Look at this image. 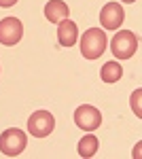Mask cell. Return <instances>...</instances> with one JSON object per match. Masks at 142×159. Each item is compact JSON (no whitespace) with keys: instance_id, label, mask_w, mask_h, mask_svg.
Masks as SVG:
<instances>
[{"instance_id":"cell-1","label":"cell","mask_w":142,"mask_h":159,"mask_svg":"<svg viewBox=\"0 0 142 159\" xmlns=\"http://www.w3.org/2000/svg\"><path fill=\"white\" fill-rule=\"evenodd\" d=\"M106 34L100 28H89L87 32H83L81 38V53L85 60H98L104 51H106Z\"/></svg>"},{"instance_id":"cell-8","label":"cell","mask_w":142,"mask_h":159,"mask_svg":"<svg viewBox=\"0 0 142 159\" xmlns=\"http://www.w3.org/2000/svg\"><path fill=\"white\" fill-rule=\"evenodd\" d=\"M79 40V28L72 19H64L57 24V43L62 47H72Z\"/></svg>"},{"instance_id":"cell-2","label":"cell","mask_w":142,"mask_h":159,"mask_svg":"<svg viewBox=\"0 0 142 159\" xmlns=\"http://www.w3.org/2000/svg\"><path fill=\"white\" fill-rule=\"evenodd\" d=\"M110 49H112L117 60H130L138 51V36L134 32H130V30H121V32H117L112 36Z\"/></svg>"},{"instance_id":"cell-7","label":"cell","mask_w":142,"mask_h":159,"mask_svg":"<svg viewBox=\"0 0 142 159\" xmlns=\"http://www.w3.org/2000/svg\"><path fill=\"white\" fill-rule=\"evenodd\" d=\"M123 19H125V13H123V7L119 2H108L100 11V21H102L104 30H117L123 24Z\"/></svg>"},{"instance_id":"cell-10","label":"cell","mask_w":142,"mask_h":159,"mask_svg":"<svg viewBox=\"0 0 142 159\" xmlns=\"http://www.w3.org/2000/svg\"><path fill=\"white\" fill-rule=\"evenodd\" d=\"M98 147H100L98 136L87 134V136H83L81 142H79V155H81V157H94L95 153H98Z\"/></svg>"},{"instance_id":"cell-5","label":"cell","mask_w":142,"mask_h":159,"mask_svg":"<svg viewBox=\"0 0 142 159\" xmlns=\"http://www.w3.org/2000/svg\"><path fill=\"white\" fill-rule=\"evenodd\" d=\"M74 123L85 132H94L102 123V112L91 104H83V106H79L74 110Z\"/></svg>"},{"instance_id":"cell-12","label":"cell","mask_w":142,"mask_h":159,"mask_svg":"<svg viewBox=\"0 0 142 159\" xmlns=\"http://www.w3.org/2000/svg\"><path fill=\"white\" fill-rule=\"evenodd\" d=\"M140 93H142V91L138 89V91L131 96V108L136 110V115H138V117H140Z\"/></svg>"},{"instance_id":"cell-3","label":"cell","mask_w":142,"mask_h":159,"mask_svg":"<svg viewBox=\"0 0 142 159\" xmlns=\"http://www.w3.org/2000/svg\"><path fill=\"white\" fill-rule=\"evenodd\" d=\"M25 144H28V136L17 129V127H11V129H4L2 136H0V151L7 155V157H17L24 153Z\"/></svg>"},{"instance_id":"cell-6","label":"cell","mask_w":142,"mask_h":159,"mask_svg":"<svg viewBox=\"0 0 142 159\" xmlns=\"http://www.w3.org/2000/svg\"><path fill=\"white\" fill-rule=\"evenodd\" d=\"M24 36V25L17 17H4L0 21V43L7 45V47H13L17 45Z\"/></svg>"},{"instance_id":"cell-14","label":"cell","mask_w":142,"mask_h":159,"mask_svg":"<svg viewBox=\"0 0 142 159\" xmlns=\"http://www.w3.org/2000/svg\"><path fill=\"white\" fill-rule=\"evenodd\" d=\"M123 2H136V0H123Z\"/></svg>"},{"instance_id":"cell-11","label":"cell","mask_w":142,"mask_h":159,"mask_svg":"<svg viewBox=\"0 0 142 159\" xmlns=\"http://www.w3.org/2000/svg\"><path fill=\"white\" fill-rule=\"evenodd\" d=\"M121 74H123L121 64H117V61H106V64L102 66L100 76H102V81H104V83H117L119 79H121Z\"/></svg>"},{"instance_id":"cell-13","label":"cell","mask_w":142,"mask_h":159,"mask_svg":"<svg viewBox=\"0 0 142 159\" xmlns=\"http://www.w3.org/2000/svg\"><path fill=\"white\" fill-rule=\"evenodd\" d=\"M13 4H17V0H0V7H4V9H9Z\"/></svg>"},{"instance_id":"cell-4","label":"cell","mask_w":142,"mask_h":159,"mask_svg":"<svg viewBox=\"0 0 142 159\" xmlns=\"http://www.w3.org/2000/svg\"><path fill=\"white\" fill-rule=\"evenodd\" d=\"M55 127V119L49 110H36L30 115L28 119V132L34 136V138H45L53 132Z\"/></svg>"},{"instance_id":"cell-9","label":"cell","mask_w":142,"mask_h":159,"mask_svg":"<svg viewBox=\"0 0 142 159\" xmlns=\"http://www.w3.org/2000/svg\"><path fill=\"white\" fill-rule=\"evenodd\" d=\"M70 9L64 0H49L45 4V17L49 19V24H59L64 19H68Z\"/></svg>"}]
</instances>
